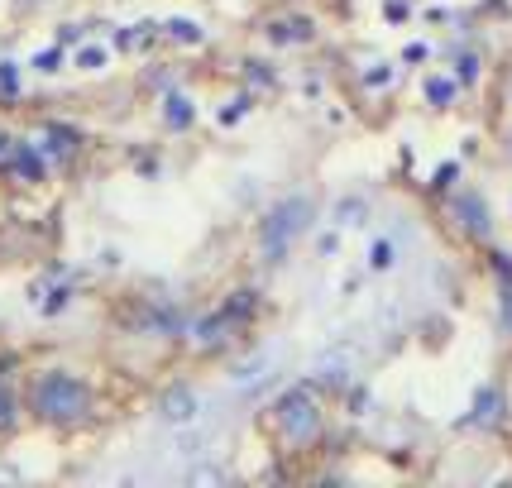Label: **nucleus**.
Wrapping results in <instances>:
<instances>
[{"label": "nucleus", "instance_id": "obj_1", "mask_svg": "<svg viewBox=\"0 0 512 488\" xmlns=\"http://www.w3.org/2000/svg\"><path fill=\"white\" fill-rule=\"evenodd\" d=\"M307 225H312V201L307 197L278 201V206L268 211L264 230H259V249H264L268 264H283V254L302 240V230H307Z\"/></svg>", "mask_w": 512, "mask_h": 488}, {"label": "nucleus", "instance_id": "obj_2", "mask_svg": "<svg viewBox=\"0 0 512 488\" xmlns=\"http://www.w3.org/2000/svg\"><path fill=\"white\" fill-rule=\"evenodd\" d=\"M34 407L44 412L48 422H77V417H87L91 407V393L77 383V378L67 374H44L34 383Z\"/></svg>", "mask_w": 512, "mask_h": 488}, {"label": "nucleus", "instance_id": "obj_3", "mask_svg": "<svg viewBox=\"0 0 512 488\" xmlns=\"http://www.w3.org/2000/svg\"><path fill=\"white\" fill-rule=\"evenodd\" d=\"M278 426H283V436L297 445L312 441L316 431H321V412H316L312 393H288V398L278 402Z\"/></svg>", "mask_w": 512, "mask_h": 488}, {"label": "nucleus", "instance_id": "obj_4", "mask_svg": "<svg viewBox=\"0 0 512 488\" xmlns=\"http://www.w3.org/2000/svg\"><path fill=\"white\" fill-rule=\"evenodd\" d=\"M192 407H197L192 393H173V398H163V422H192V417H197Z\"/></svg>", "mask_w": 512, "mask_h": 488}, {"label": "nucleus", "instance_id": "obj_5", "mask_svg": "<svg viewBox=\"0 0 512 488\" xmlns=\"http://www.w3.org/2000/svg\"><path fill=\"white\" fill-rule=\"evenodd\" d=\"M498 311H503V326H508V335H512V273L503 278V297H498Z\"/></svg>", "mask_w": 512, "mask_h": 488}, {"label": "nucleus", "instance_id": "obj_6", "mask_svg": "<svg viewBox=\"0 0 512 488\" xmlns=\"http://www.w3.org/2000/svg\"><path fill=\"white\" fill-rule=\"evenodd\" d=\"M0 422H10V402H5V393H0Z\"/></svg>", "mask_w": 512, "mask_h": 488}]
</instances>
